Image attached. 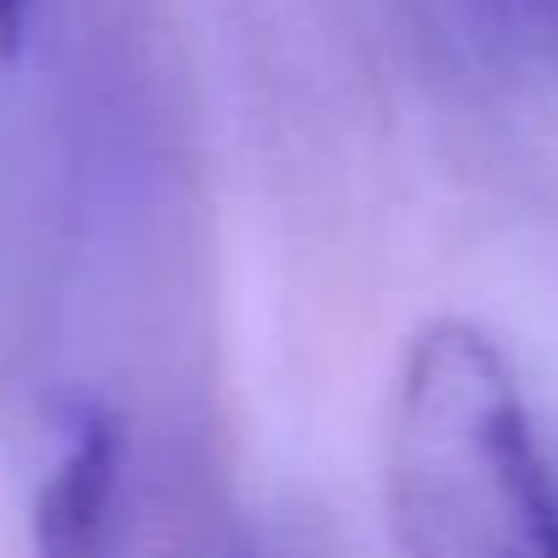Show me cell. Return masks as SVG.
Masks as SVG:
<instances>
[{"instance_id": "3957f363", "label": "cell", "mask_w": 558, "mask_h": 558, "mask_svg": "<svg viewBox=\"0 0 558 558\" xmlns=\"http://www.w3.org/2000/svg\"><path fill=\"white\" fill-rule=\"evenodd\" d=\"M39 17V0H0V61H17Z\"/></svg>"}, {"instance_id": "7a4b0ae2", "label": "cell", "mask_w": 558, "mask_h": 558, "mask_svg": "<svg viewBox=\"0 0 558 558\" xmlns=\"http://www.w3.org/2000/svg\"><path fill=\"white\" fill-rule=\"evenodd\" d=\"M126 427L99 395H66L50 422V465L28 504V558H116Z\"/></svg>"}, {"instance_id": "6da1fadb", "label": "cell", "mask_w": 558, "mask_h": 558, "mask_svg": "<svg viewBox=\"0 0 558 558\" xmlns=\"http://www.w3.org/2000/svg\"><path fill=\"white\" fill-rule=\"evenodd\" d=\"M384 498L400 558H558V454L471 318H433L400 362Z\"/></svg>"}]
</instances>
